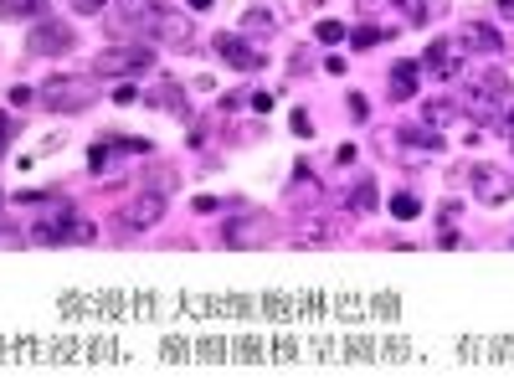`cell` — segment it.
Returning <instances> with one entry per match:
<instances>
[{"instance_id": "cell-10", "label": "cell", "mask_w": 514, "mask_h": 391, "mask_svg": "<svg viewBox=\"0 0 514 391\" xmlns=\"http://www.w3.org/2000/svg\"><path fill=\"white\" fill-rule=\"evenodd\" d=\"M124 232H150L155 222H165V191H139L124 211H119Z\"/></svg>"}, {"instance_id": "cell-36", "label": "cell", "mask_w": 514, "mask_h": 391, "mask_svg": "<svg viewBox=\"0 0 514 391\" xmlns=\"http://www.w3.org/2000/svg\"><path fill=\"white\" fill-rule=\"evenodd\" d=\"M186 6H191V11H206V6H211V0H186Z\"/></svg>"}, {"instance_id": "cell-24", "label": "cell", "mask_w": 514, "mask_h": 391, "mask_svg": "<svg viewBox=\"0 0 514 391\" xmlns=\"http://www.w3.org/2000/svg\"><path fill=\"white\" fill-rule=\"evenodd\" d=\"M391 37H396V31H391V26H360V31H355V37H350V42H355V47L365 52V47H376V42H391Z\"/></svg>"}, {"instance_id": "cell-25", "label": "cell", "mask_w": 514, "mask_h": 391, "mask_svg": "<svg viewBox=\"0 0 514 391\" xmlns=\"http://www.w3.org/2000/svg\"><path fill=\"white\" fill-rule=\"evenodd\" d=\"M314 37H319V42H329V47H335V42H345V37H350V31H345V21H329V16H324V21L314 26Z\"/></svg>"}, {"instance_id": "cell-35", "label": "cell", "mask_w": 514, "mask_h": 391, "mask_svg": "<svg viewBox=\"0 0 514 391\" xmlns=\"http://www.w3.org/2000/svg\"><path fill=\"white\" fill-rule=\"evenodd\" d=\"M494 11H499L504 21H514V0H494Z\"/></svg>"}, {"instance_id": "cell-20", "label": "cell", "mask_w": 514, "mask_h": 391, "mask_svg": "<svg viewBox=\"0 0 514 391\" xmlns=\"http://www.w3.org/2000/svg\"><path fill=\"white\" fill-rule=\"evenodd\" d=\"M319 186H314V170L309 165H293V186H288V201L299 206V201H314Z\"/></svg>"}, {"instance_id": "cell-31", "label": "cell", "mask_w": 514, "mask_h": 391, "mask_svg": "<svg viewBox=\"0 0 514 391\" xmlns=\"http://www.w3.org/2000/svg\"><path fill=\"white\" fill-rule=\"evenodd\" d=\"M6 98H11V109H26V103H31V98H36V93H31V88H11V93H6Z\"/></svg>"}, {"instance_id": "cell-30", "label": "cell", "mask_w": 514, "mask_h": 391, "mask_svg": "<svg viewBox=\"0 0 514 391\" xmlns=\"http://www.w3.org/2000/svg\"><path fill=\"white\" fill-rule=\"evenodd\" d=\"M247 103H252L257 114H268V109H273V93H247Z\"/></svg>"}, {"instance_id": "cell-26", "label": "cell", "mask_w": 514, "mask_h": 391, "mask_svg": "<svg viewBox=\"0 0 514 391\" xmlns=\"http://www.w3.org/2000/svg\"><path fill=\"white\" fill-rule=\"evenodd\" d=\"M417 211H422V201H417L412 191H401V196H391V217H401V222H407V217H417Z\"/></svg>"}, {"instance_id": "cell-14", "label": "cell", "mask_w": 514, "mask_h": 391, "mask_svg": "<svg viewBox=\"0 0 514 391\" xmlns=\"http://www.w3.org/2000/svg\"><path fill=\"white\" fill-rule=\"evenodd\" d=\"M273 31H283V11L273 0H252L242 16V37H273Z\"/></svg>"}, {"instance_id": "cell-27", "label": "cell", "mask_w": 514, "mask_h": 391, "mask_svg": "<svg viewBox=\"0 0 514 391\" xmlns=\"http://www.w3.org/2000/svg\"><path fill=\"white\" fill-rule=\"evenodd\" d=\"M350 119H355V124L371 119V98H365V93H350Z\"/></svg>"}, {"instance_id": "cell-33", "label": "cell", "mask_w": 514, "mask_h": 391, "mask_svg": "<svg viewBox=\"0 0 514 391\" xmlns=\"http://www.w3.org/2000/svg\"><path fill=\"white\" fill-rule=\"evenodd\" d=\"M134 98H144V93H139V88H129V83H124V88L114 93V103H124V109H129V103H134Z\"/></svg>"}, {"instance_id": "cell-37", "label": "cell", "mask_w": 514, "mask_h": 391, "mask_svg": "<svg viewBox=\"0 0 514 391\" xmlns=\"http://www.w3.org/2000/svg\"><path fill=\"white\" fill-rule=\"evenodd\" d=\"M391 6H401V11H412V6H417V0H391Z\"/></svg>"}, {"instance_id": "cell-17", "label": "cell", "mask_w": 514, "mask_h": 391, "mask_svg": "<svg viewBox=\"0 0 514 391\" xmlns=\"http://www.w3.org/2000/svg\"><path fill=\"white\" fill-rule=\"evenodd\" d=\"M150 103L160 114H175V119H191V103H186V88H180L175 78H165L155 93H150Z\"/></svg>"}, {"instance_id": "cell-29", "label": "cell", "mask_w": 514, "mask_h": 391, "mask_svg": "<svg viewBox=\"0 0 514 391\" xmlns=\"http://www.w3.org/2000/svg\"><path fill=\"white\" fill-rule=\"evenodd\" d=\"M288 73H293V78H304V73H309V52H304V47L293 52V62H288Z\"/></svg>"}, {"instance_id": "cell-9", "label": "cell", "mask_w": 514, "mask_h": 391, "mask_svg": "<svg viewBox=\"0 0 514 391\" xmlns=\"http://www.w3.org/2000/svg\"><path fill=\"white\" fill-rule=\"evenodd\" d=\"M72 52V26L67 21H36L26 37V57H62Z\"/></svg>"}, {"instance_id": "cell-1", "label": "cell", "mask_w": 514, "mask_h": 391, "mask_svg": "<svg viewBox=\"0 0 514 391\" xmlns=\"http://www.w3.org/2000/svg\"><path fill=\"white\" fill-rule=\"evenodd\" d=\"M155 67V47L150 42H108L93 57V78H139Z\"/></svg>"}, {"instance_id": "cell-32", "label": "cell", "mask_w": 514, "mask_h": 391, "mask_svg": "<svg viewBox=\"0 0 514 391\" xmlns=\"http://www.w3.org/2000/svg\"><path fill=\"white\" fill-rule=\"evenodd\" d=\"M6 150H11V124H6V114H0V160H6Z\"/></svg>"}, {"instance_id": "cell-23", "label": "cell", "mask_w": 514, "mask_h": 391, "mask_svg": "<svg viewBox=\"0 0 514 391\" xmlns=\"http://www.w3.org/2000/svg\"><path fill=\"white\" fill-rule=\"evenodd\" d=\"M47 11V0H0V16L16 21V16H42Z\"/></svg>"}, {"instance_id": "cell-3", "label": "cell", "mask_w": 514, "mask_h": 391, "mask_svg": "<svg viewBox=\"0 0 514 391\" xmlns=\"http://www.w3.org/2000/svg\"><path fill=\"white\" fill-rule=\"evenodd\" d=\"M160 11H165V0H114L108 31H114V42H139V37H150V31H155Z\"/></svg>"}, {"instance_id": "cell-13", "label": "cell", "mask_w": 514, "mask_h": 391, "mask_svg": "<svg viewBox=\"0 0 514 391\" xmlns=\"http://www.w3.org/2000/svg\"><path fill=\"white\" fill-rule=\"evenodd\" d=\"M458 47H463L468 57H504V37H499L489 21H463Z\"/></svg>"}, {"instance_id": "cell-19", "label": "cell", "mask_w": 514, "mask_h": 391, "mask_svg": "<svg viewBox=\"0 0 514 391\" xmlns=\"http://www.w3.org/2000/svg\"><path fill=\"white\" fill-rule=\"evenodd\" d=\"M401 139V145H407V155H437V150H443V139H437V129H427V124H412V129H401L396 134Z\"/></svg>"}, {"instance_id": "cell-12", "label": "cell", "mask_w": 514, "mask_h": 391, "mask_svg": "<svg viewBox=\"0 0 514 391\" xmlns=\"http://www.w3.org/2000/svg\"><path fill=\"white\" fill-rule=\"evenodd\" d=\"M72 227H78V217H72V206H52L42 222H36L31 232H26V242H42V247H57V242H72Z\"/></svg>"}, {"instance_id": "cell-2", "label": "cell", "mask_w": 514, "mask_h": 391, "mask_svg": "<svg viewBox=\"0 0 514 391\" xmlns=\"http://www.w3.org/2000/svg\"><path fill=\"white\" fill-rule=\"evenodd\" d=\"M36 98H42L52 114H88L93 103H98V83H93V78H67V73H52L42 88H36Z\"/></svg>"}, {"instance_id": "cell-6", "label": "cell", "mask_w": 514, "mask_h": 391, "mask_svg": "<svg viewBox=\"0 0 514 391\" xmlns=\"http://www.w3.org/2000/svg\"><path fill=\"white\" fill-rule=\"evenodd\" d=\"M278 237L273 217H263V211H242V217H232L222 227V242L232 247V253H252V247H268Z\"/></svg>"}, {"instance_id": "cell-5", "label": "cell", "mask_w": 514, "mask_h": 391, "mask_svg": "<svg viewBox=\"0 0 514 391\" xmlns=\"http://www.w3.org/2000/svg\"><path fill=\"white\" fill-rule=\"evenodd\" d=\"M509 98H514V83L494 67V73H479V78H473V83L463 88V98H458V103H463L468 114H494V119H499Z\"/></svg>"}, {"instance_id": "cell-34", "label": "cell", "mask_w": 514, "mask_h": 391, "mask_svg": "<svg viewBox=\"0 0 514 391\" xmlns=\"http://www.w3.org/2000/svg\"><path fill=\"white\" fill-rule=\"evenodd\" d=\"M293 134H314V119L309 114H293Z\"/></svg>"}, {"instance_id": "cell-11", "label": "cell", "mask_w": 514, "mask_h": 391, "mask_svg": "<svg viewBox=\"0 0 514 391\" xmlns=\"http://www.w3.org/2000/svg\"><path fill=\"white\" fill-rule=\"evenodd\" d=\"M463 57H468V52L458 47V37H453V42L443 37V42H432V47L422 52V73L448 83V78H458V73H463Z\"/></svg>"}, {"instance_id": "cell-18", "label": "cell", "mask_w": 514, "mask_h": 391, "mask_svg": "<svg viewBox=\"0 0 514 391\" xmlns=\"http://www.w3.org/2000/svg\"><path fill=\"white\" fill-rule=\"evenodd\" d=\"M417 78H422V57H417V62H396V67H391V103L417 98Z\"/></svg>"}, {"instance_id": "cell-8", "label": "cell", "mask_w": 514, "mask_h": 391, "mask_svg": "<svg viewBox=\"0 0 514 391\" xmlns=\"http://www.w3.org/2000/svg\"><path fill=\"white\" fill-rule=\"evenodd\" d=\"M211 52L222 57L227 67H237V73H263V62H268L247 37H237V31H216V37H211Z\"/></svg>"}, {"instance_id": "cell-22", "label": "cell", "mask_w": 514, "mask_h": 391, "mask_svg": "<svg viewBox=\"0 0 514 391\" xmlns=\"http://www.w3.org/2000/svg\"><path fill=\"white\" fill-rule=\"evenodd\" d=\"M381 206V196H376V181H355V191H350V211H376Z\"/></svg>"}, {"instance_id": "cell-4", "label": "cell", "mask_w": 514, "mask_h": 391, "mask_svg": "<svg viewBox=\"0 0 514 391\" xmlns=\"http://www.w3.org/2000/svg\"><path fill=\"white\" fill-rule=\"evenodd\" d=\"M422 124L427 129H437V134H453V139H463V145H479V119H473L458 98H427L422 103Z\"/></svg>"}, {"instance_id": "cell-16", "label": "cell", "mask_w": 514, "mask_h": 391, "mask_svg": "<svg viewBox=\"0 0 514 391\" xmlns=\"http://www.w3.org/2000/svg\"><path fill=\"white\" fill-rule=\"evenodd\" d=\"M155 37H160L165 47H191L196 26H191V16H180V11H160V21H155Z\"/></svg>"}, {"instance_id": "cell-38", "label": "cell", "mask_w": 514, "mask_h": 391, "mask_svg": "<svg viewBox=\"0 0 514 391\" xmlns=\"http://www.w3.org/2000/svg\"><path fill=\"white\" fill-rule=\"evenodd\" d=\"M0 206H6V191H0Z\"/></svg>"}, {"instance_id": "cell-7", "label": "cell", "mask_w": 514, "mask_h": 391, "mask_svg": "<svg viewBox=\"0 0 514 391\" xmlns=\"http://www.w3.org/2000/svg\"><path fill=\"white\" fill-rule=\"evenodd\" d=\"M468 191H473V201H484V206H504L514 196V175L504 165H473L468 170Z\"/></svg>"}, {"instance_id": "cell-15", "label": "cell", "mask_w": 514, "mask_h": 391, "mask_svg": "<svg viewBox=\"0 0 514 391\" xmlns=\"http://www.w3.org/2000/svg\"><path fill=\"white\" fill-rule=\"evenodd\" d=\"M340 237V222L335 217H304L299 232H293V247H329Z\"/></svg>"}, {"instance_id": "cell-21", "label": "cell", "mask_w": 514, "mask_h": 391, "mask_svg": "<svg viewBox=\"0 0 514 391\" xmlns=\"http://www.w3.org/2000/svg\"><path fill=\"white\" fill-rule=\"evenodd\" d=\"M407 16H412V26H432V21H443V16H448V0H417Z\"/></svg>"}, {"instance_id": "cell-28", "label": "cell", "mask_w": 514, "mask_h": 391, "mask_svg": "<svg viewBox=\"0 0 514 391\" xmlns=\"http://www.w3.org/2000/svg\"><path fill=\"white\" fill-rule=\"evenodd\" d=\"M67 6H72V11H78V16H98V11L108 6V0H67Z\"/></svg>"}]
</instances>
